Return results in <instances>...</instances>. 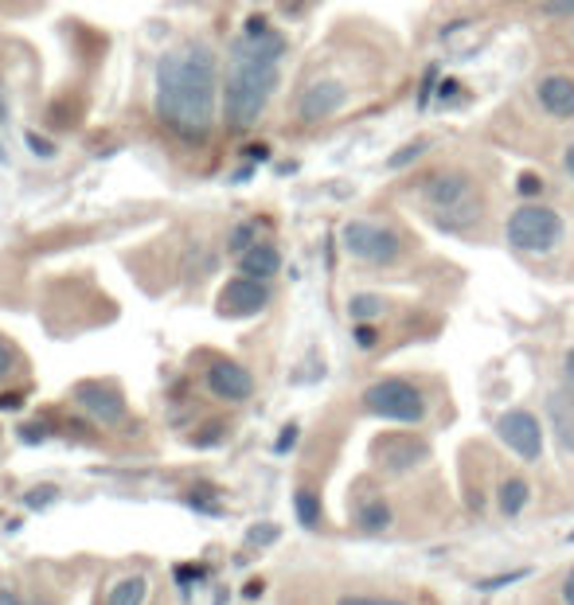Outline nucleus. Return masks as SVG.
Wrapping results in <instances>:
<instances>
[{
    "mask_svg": "<svg viewBox=\"0 0 574 605\" xmlns=\"http://www.w3.org/2000/svg\"><path fill=\"white\" fill-rule=\"evenodd\" d=\"M220 109V63L203 43L172 47L157 63V118L184 141H208Z\"/></svg>",
    "mask_w": 574,
    "mask_h": 605,
    "instance_id": "obj_1",
    "label": "nucleus"
},
{
    "mask_svg": "<svg viewBox=\"0 0 574 605\" xmlns=\"http://www.w3.org/2000/svg\"><path fill=\"white\" fill-rule=\"evenodd\" d=\"M281 55H286V40L266 20H246L243 35L231 47V67L223 78V118L231 129H251L266 114V102L278 86Z\"/></svg>",
    "mask_w": 574,
    "mask_h": 605,
    "instance_id": "obj_2",
    "label": "nucleus"
},
{
    "mask_svg": "<svg viewBox=\"0 0 574 605\" xmlns=\"http://www.w3.org/2000/svg\"><path fill=\"white\" fill-rule=\"evenodd\" d=\"M423 200L434 211L442 231H465L481 215L477 208V180L465 169H438L423 180Z\"/></svg>",
    "mask_w": 574,
    "mask_h": 605,
    "instance_id": "obj_3",
    "label": "nucleus"
},
{
    "mask_svg": "<svg viewBox=\"0 0 574 605\" xmlns=\"http://www.w3.org/2000/svg\"><path fill=\"white\" fill-rule=\"evenodd\" d=\"M566 235V223L548 203H520L504 219V243L520 254H551Z\"/></svg>",
    "mask_w": 574,
    "mask_h": 605,
    "instance_id": "obj_4",
    "label": "nucleus"
},
{
    "mask_svg": "<svg viewBox=\"0 0 574 605\" xmlns=\"http://www.w3.org/2000/svg\"><path fill=\"white\" fill-rule=\"evenodd\" d=\"M363 411L375 414V418L403 422V426H418L426 418V395L423 388H414L411 379H375L372 388L363 391Z\"/></svg>",
    "mask_w": 574,
    "mask_h": 605,
    "instance_id": "obj_5",
    "label": "nucleus"
},
{
    "mask_svg": "<svg viewBox=\"0 0 574 605\" xmlns=\"http://www.w3.org/2000/svg\"><path fill=\"white\" fill-rule=\"evenodd\" d=\"M340 243L363 266H395L403 258V238L387 223H372V219H352L340 231Z\"/></svg>",
    "mask_w": 574,
    "mask_h": 605,
    "instance_id": "obj_6",
    "label": "nucleus"
},
{
    "mask_svg": "<svg viewBox=\"0 0 574 605\" xmlns=\"http://www.w3.org/2000/svg\"><path fill=\"white\" fill-rule=\"evenodd\" d=\"M372 454L383 473L398 477V473H411V469H418V465L431 461V442L418 434H383L380 442H375Z\"/></svg>",
    "mask_w": 574,
    "mask_h": 605,
    "instance_id": "obj_7",
    "label": "nucleus"
},
{
    "mask_svg": "<svg viewBox=\"0 0 574 605\" xmlns=\"http://www.w3.org/2000/svg\"><path fill=\"white\" fill-rule=\"evenodd\" d=\"M497 434H500V442L520 457V461H540L543 426L532 411H520V406H515V411H504L497 418Z\"/></svg>",
    "mask_w": 574,
    "mask_h": 605,
    "instance_id": "obj_8",
    "label": "nucleus"
},
{
    "mask_svg": "<svg viewBox=\"0 0 574 605\" xmlns=\"http://www.w3.org/2000/svg\"><path fill=\"white\" fill-rule=\"evenodd\" d=\"M348 106V86L340 78H317L312 86H305V94L297 98V118L305 126H321V121L337 118L340 109Z\"/></svg>",
    "mask_w": 574,
    "mask_h": 605,
    "instance_id": "obj_9",
    "label": "nucleus"
},
{
    "mask_svg": "<svg viewBox=\"0 0 574 605\" xmlns=\"http://www.w3.org/2000/svg\"><path fill=\"white\" fill-rule=\"evenodd\" d=\"M203 383H208V391H212L215 399H223V403H246V399L254 395V375L243 368V363L235 360H212L208 363V371H203Z\"/></svg>",
    "mask_w": 574,
    "mask_h": 605,
    "instance_id": "obj_10",
    "label": "nucleus"
},
{
    "mask_svg": "<svg viewBox=\"0 0 574 605\" xmlns=\"http://www.w3.org/2000/svg\"><path fill=\"white\" fill-rule=\"evenodd\" d=\"M75 403L83 406L91 418H98L102 426H118L126 422V399L114 383H102V379H91V383H78L75 388Z\"/></svg>",
    "mask_w": 574,
    "mask_h": 605,
    "instance_id": "obj_11",
    "label": "nucleus"
},
{
    "mask_svg": "<svg viewBox=\"0 0 574 605\" xmlns=\"http://www.w3.org/2000/svg\"><path fill=\"white\" fill-rule=\"evenodd\" d=\"M270 305V286L258 278L238 274L235 282H227L220 294V312L223 317H258Z\"/></svg>",
    "mask_w": 574,
    "mask_h": 605,
    "instance_id": "obj_12",
    "label": "nucleus"
},
{
    "mask_svg": "<svg viewBox=\"0 0 574 605\" xmlns=\"http://www.w3.org/2000/svg\"><path fill=\"white\" fill-rule=\"evenodd\" d=\"M535 102L548 118L555 121H574V78L566 75H543L535 83Z\"/></svg>",
    "mask_w": 574,
    "mask_h": 605,
    "instance_id": "obj_13",
    "label": "nucleus"
},
{
    "mask_svg": "<svg viewBox=\"0 0 574 605\" xmlns=\"http://www.w3.org/2000/svg\"><path fill=\"white\" fill-rule=\"evenodd\" d=\"M238 269L246 278H258V282H270L274 274L281 269V254L274 243H254L246 254H238Z\"/></svg>",
    "mask_w": 574,
    "mask_h": 605,
    "instance_id": "obj_14",
    "label": "nucleus"
},
{
    "mask_svg": "<svg viewBox=\"0 0 574 605\" xmlns=\"http://www.w3.org/2000/svg\"><path fill=\"white\" fill-rule=\"evenodd\" d=\"M352 523L360 531H368V535H383V531L391 528V508H387V500L383 497H363V500H355V508H352Z\"/></svg>",
    "mask_w": 574,
    "mask_h": 605,
    "instance_id": "obj_15",
    "label": "nucleus"
},
{
    "mask_svg": "<svg viewBox=\"0 0 574 605\" xmlns=\"http://www.w3.org/2000/svg\"><path fill=\"white\" fill-rule=\"evenodd\" d=\"M528 500H532V485H528L524 477H508L504 485L497 488V508L512 520V516H520L528 508Z\"/></svg>",
    "mask_w": 574,
    "mask_h": 605,
    "instance_id": "obj_16",
    "label": "nucleus"
},
{
    "mask_svg": "<svg viewBox=\"0 0 574 605\" xmlns=\"http://www.w3.org/2000/svg\"><path fill=\"white\" fill-rule=\"evenodd\" d=\"M548 418H551V426H555L559 446H563V454H574V406L566 403L563 395H551V403H548Z\"/></svg>",
    "mask_w": 574,
    "mask_h": 605,
    "instance_id": "obj_17",
    "label": "nucleus"
},
{
    "mask_svg": "<svg viewBox=\"0 0 574 605\" xmlns=\"http://www.w3.org/2000/svg\"><path fill=\"white\" fill-rule=\"evenodd\" d=\"M145 597H149V579L145 574H126V579H118L110 586L106 605H145Z\"/></svg>",
    "mask_w": 574,
    "mask_h": 605,
    "instance_id": "obj_18",
    "label": "nucleus"
},
{
    "mask_svg": "<svg viewBox=\"0 0 574 605\" xmlns=\"http://www.w3.org/2000/svg\"><path fill=\"white\" fill-rule=\"evenodd\" d=\"M383 297L380 294H352V301H348V317L355 320V325H372L375 317H383Z\"/></svg>",
    "mask_w": 574,
    "mask_h": 605,
    "instance_id": "obj_19",
    "label": "nucleus"
},
{
    "mask_svg": "<svg viewBox=\"0 0 574 605\" xmlns=\"http://www.w3.org/2000/svg\"><path fill=\"white\" fill-rule=\"evenodd\" d=\"M294 512H297V520H301V528H321V497L312 492V488H301L294 497Z\"/></svg>",
    "mask_w": 574,
    "mask_h": 605,
    "instance_id": "obj_20",
    "label": "nucleus"
},
{
    "mask_svg": "<svg viewBox=\"0 0 574 605\" xmlns=\"http://www.w3.org/2000/svg\"><path fill=\"white\" fill-rule=\"evenodd\" d=\"M426 149H431V141H426V137H418V141H406V145H398V149L387 157V169H391V172H403V169H411V164H418V160L426 157Z\"/></svg>",
    "mask_w": 574,
    "mask_h": 605,
    "instance_id": "obj_21",
    "label": "nucleus"
},
{
    "mask_svg": "<svg viewBox=\"0 0 574 605\" xmlns=\"http://www.w3.org/2000/svg\"><path fill=\"white\" fill-rule=\"evenodd\" d=\"M51 500H60V488L55 485H40V488H32V492H24V505L32 508V512H43Z\"/></svg>",
    "mask_w": 574,
    "mask_h": 605,
    "instance_id": "obj_22",
    "label": "nucleus"
},
{
    "mask_svg": "<svg viewBox=\"0 0 574 605\" xmlns=\"http://www.w3.org/2000/svg\"><path fill=\"white\" fill-rule=\"evenodd\" d=\"M337 605H406L403 597H387V594H344L337 597Z\"/></svg>",
    "mask_w": 574,
    "mask_h": 605,
    "instance_id": "obj_23",
    "label": "nucleus"
},
{
    "mask_svg": "<svg viewBox=\"0 0 574 605\" xmlns=\"http://www.w3.org/2000/svg\"><path fill=\"white\" fill-rule=\"evenodd\" d=\"M540 12L548 20H574V0H540Z\"/></svg>",
    "mask_w": 574,
    "mask_h": 605,
    "instance_id": "obj_24",
    "label": "nucleus"
},
{
    "mask_svg": "<svg viewBox=\"0 0 574 605\" xmlns=\"http://www.w3.org/2000/svg\"><path fill=\"white\" fill-rule=\"evenodd\" d=\"M254 243H258V231H254V223H243V227H235V235H231V251H235V254H246Z\"/></svg>",
    "mask_w": 574,
    "mask_h": 605,
    "instance_id": "obj_25",
    "label": "nucleus"
},
{
    "mask_svg": "<svg viewBox=\"0 0 574 605\" xmlns=\"http://www.w3.org/2000/svg\"><path fill=\"white\" fill-rule=\"evenodd\" d=\"M563 399L574 406V348L563 355Z\"/></svg>",
    "mask_w": 574,
    "mask_h": 605,
    "instance_id": "obj_26",
    "label": "nucleus"
},
{
    "mask_svg": "<svg viewBox=\"0 0 574 605\" xmlns=\"http://www.w3.org/2000/svg\"><path fill=\"white\" fill-rule=\"evenodd\" d=\"M515 188H520V195H524V200H535V195L543 192V177H535V172H524Z\"/></svg>",
    "mask_w": 574,
    "mask_h": 605,
    "instance_id": "obj_27",
    "label": "nucleus"
},
{
    "mask_svg": "<svg viewBox=\"0 0 574 605\" xmlns=\"http://www.w3.org/2000/svg\"><path fill=\"white\" fill-rule=\"evenodd\" d=\"M278 539V523H258L251 528V543H274Z\"/></svg>",
    "mask_w": 574,
    "mask_h": 605,
    "instance_id": "obj_28",
    "label": "nucleus"
},
{
    "mask_svg": "<svg viewBox=\"0 0 574 605\" xmlns=\"http://www.w3.org/2000/svg\"><path fill=\"white\" fill-rule=\"evenodd\" d=\"M12 368H17V352H12V348L4 344V340H0V379L9 375Z\"/></svg>",
    "mask_w": 574,
    "mask_h": 605,
    "instance_id": "obj_29",
    "label": "nucleus"
},
{
    "mask_svg": "<svg viewBox=\"0 0 574 605\" xmlns=\"http://www.w3.org/2000/svg\"><path fill=\"white\" fill-rule=\"evenodd\" d=\"M375 340H380V337H375L372 325H355V344H360V348H375Z\"/></svg>",
    "mask_w": 574,
    "mask_h": 605,
    "instance_id": "obj_30",
    "label": "nucleus"
},
{
    "mask_svg": "<svg viewBox=\"0 0 574 605\" xmlns=\"http://www.w3.org/2000/svg\"><path fill=\"white\" fill-rule=\"evenodd\" d=\"M43 437H47L43 426H20V442H28V446H40Z\"/></svg>",
    "mask_w": 574,
    "mask_h": 605,
    "instance_id": "obj_31",
    "label": "nucleus"
},
{
    "mask_svg": "<svg viewBox=\"0 0 574 605\" xmlns=\"http://www.w3.org/2000/svg\"><path fill=\"white\" fill-rule=\"evenodd\" d=\"M524 579V571H512V574H497V579H485L481 586L485 590H497V586H508V582H520Z\"/></svg>",
    "mask_w": 574,
    "mask_h": 605,
    "instance_id": "obj_32",
    "label": "nucleus"
},
{
    "mask_svg": "<svg viewBox=\"0 0 574 605\" xmlns=\"http://www.w3.org/2000/svg\"><path fill=\"white\" fill-rule=\"evenodd\" d=\"M559 597H563V605H574V571L563 574V582H559Z\"/></svg>",
    "mask_w": 574,
    "mask_h": 605,
    "instance_id": "obj_33",
    "label": "nucleus"
},
{
    "mask_svg": "<svg viewBox=\"0 0 574 605\" xmlns=\"http://www.w3.org/2000/svg\"><path fill=\"white\" fill-rule=\"evenodd\" d=\"M20 403H24V395H20V391H9V395H0V411H20Z\"/></svg>",
    "mask_w": 574,
    "mask_h": 605,
    "instance_id": "obj_34",
    "label": "nucleus"
},
{
    "mask_svg": "<svg viewBox=\"0 0 574 605\" xmlns=\"http://www.w3.org/2000/svg\"><path fill=\"white\" fill-rule=\"evenodd\" d=\"M294 442H297V426H286V429H281V442H278V449H281V454H286V449L294 446Z\"/></svg>",
    "mask_w": 574,
    "mask_h": 605,
    "instance_id": "obj_35",
    "label": "nucleus"
},
{
    "mask_svg": "<svg viewBox=\"0 0 574 605\" xmlns=\"http://www.w3.org/2000/svg\"><path fill=\"white\" fill-rule=\"evenodd\" d=\"M0 605H24V602H20V594H17V590H9V586H4V590H0Z\"/></svg>",
    "mask_w": 574,
    "mask_h": 605,
    "instance_id": "obj_36",
    "label": "nucleus"
},
{
    "mask_svg": "<svg viewBox=\"0 0 574 605\" xmlns=\"http://www.w3.org/2000/svg\"><path fill=\"white\" fill-rule=\"evenodd\" d=\"M563 169H566V177L574 180V145H566V152H563Z\"/></svg>",
    "mask_w": 574,
    "mask_h": 605,
    "instance_id": "obj_37",
    "label": "nucleus"
},
{
    "mask_svg": "<svg viewBox=\"0 0 574 605\" xmlns=\"http://www.w3.org/2000/svg\"><path fill=\"white\" fill-rule=\"evenodd\" d=\"M0 126H9V98H4V83H0Z\"/></svg>",
    "mask_w": 574,
    "mask_h": 605,
    "instance_id": "obj_38",
    "label": "nucleus"
},
{
    "mask_svg": "<svg viewBox=\"0 0 574 605\" xmlns=\"http://www.w3.org/2000/svg\"><path fill=\"white\" fill-rule=\"evenodd\" d=\"M0 164H9V152H4V145H0Z\"/></svg>",
    "mask_w": 574,
    "mask_h": 605,
    "instance_id": "obj_39",
    "label": "nucleus"
},
{
    "mask_svg": "<svg viewBox=\"0 0 574 605\" xmlns=\"http://www.w3.org/2000/svg\"><path fill=\"white\" fill-rule=\"evenodd\" d=\"M32 605H51V602H43V597H40V602H32Z\"/></svg>",
    "mask_w": 574,
    "mask_h": 605,
    "instance_id": "obj_40",
    "label": "nucleus"
},
{
    "mask_svg": "<svg viewBox=\"0 0 574 605\" xmlns=\"http://www.w3.org/2000/svg\"><path fill=\"white\" fill-rule=\"evenodd\" d=\"M571 543H574V535H571Z\"/></svg>",
    "mask_w": 574,
    "mask_h": 605,
    "instance_id": "obj_41",
    "label": "nucleus"
}]
</instances>
